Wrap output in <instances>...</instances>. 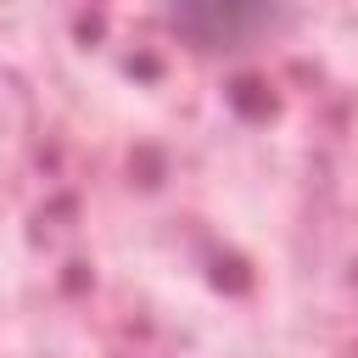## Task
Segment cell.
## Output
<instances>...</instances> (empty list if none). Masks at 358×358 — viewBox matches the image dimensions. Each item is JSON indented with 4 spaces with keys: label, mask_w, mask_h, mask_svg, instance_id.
Listing matches in <instances>:
<instances>
[{
    "label": "cell",
    "mask_w": 358,
    "mask_h": 358,
    "mask_svg": "<svg viewBox=\"0 0 358 358\" xmlns=\"http://www.w3.org/2000/svg\"><path fill=\"white\" fill-rule=\"evenodd\" d=\"M168 22L190 50H252L291 22V0H168Z\"/></svg>",
    "instance_id": "1"
}]
</instances>
